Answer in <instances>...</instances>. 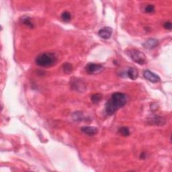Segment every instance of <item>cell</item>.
Masks as SVG:
<instances>
[{
  "label": "cell",
  "mask_w": 172,
  "mask_h": 172,
  "mask_svg": "<svg viewBox=\"0 0 172 172\" xmlns=\"http://www.w3.org/2000/svg\"><path fill=\"white\" fill-rule=\"evenodd\" d=\"M126 96L123 93L116 92L111 96V98L105 104L106 113L108 115H113L117 110L126 105Z\"/></svg>",
  "instance_id": "6da1fadb"
},
{
  "label": "cell",
  "mask_w": 172,
  "mask_h": 172,
  "mask_svg": "<svg viewBox=\"0 0 172 172\" xmlns=\"http://www.w3.org/2000/svg\"><path fill=\"white\" fill-rule=\"evenodd\" d=\"M81 131L88 136H93L98 132V129L94 126H83L81 129Z\"/></svg>",
  "instance_id": "52a82bcc"
},
{
  "label": "cell",
  "mask_w": 172,
  "mask_h": 172,
  "mask_svg": "<svg viewBox=\"0 0 172 172\" xmlns=\"http://www.w3.org/2000/svg\"><path fill=\"white\" fill-rule=\"evenodd\" d=\"M61 19L65 22H68L71 20V15L69 12H63L61 14Z\"/></svg>",
  "instance_id": "9a60e30c"
},
{
  "label": "cell",
  "mask_w": 172,
  "mask_h": 172,
  "mask_svg": "<svg viewBox=\"0 0 172 172\" xmlns=\"http://www.w3.org/2000/svg\"><path fill=\"white\" fill-rule=\"evenodd\" d=\"M118 132H119V133L122 135V136H124V137H128L131 135V131H130L129 129L126 126H122L121 128H120L118 130Z\"/></svg>",
  "instance_id": "8fae6325"
},
{
  "label": "cell",
  "mask_w": 172,
  "mask_h": 172,
  "mask_svg": "<svg viewBox=\"0 0 172 172\" xmlns=\"http://www.w3.org/2000/svg\"><path fill=\"white\" fill-rule=\"evenodd\" d=\"M163 27L167 30H171L172 29V24L171 22H165L163 24Z\"/></svg>",
  "instance_id": "e0dca14e"
},
{
  "label": "cell",
  "mask_w": 172,
  "mask_h": 172,
  "mask_svg": "<svg viewBox=\"0 0 172 172\" xmlns=\"http://www.w3.org/2000/svg\"><path fill=\"white\" fill-rule=\"evenodd\" d=\"M150 123L151 124L158 125V126H161V125H163L165 123V119L162 117L159 116H154L151 118Z\"/></svg>",
  "instance_id": "ba28073f"
},
{
  "label": "cell",
  "mask_w": 172,
  "mask_h": 172,
  "mask_svg": "<svg viewBox=\"0 0 172 172\" xmlns=\"http://www.w3.org/2000/svg\"><path fill=\"white\" fill-rule=\"evenodd\" d=\"M101 99H102V95L100 94V93H95V94L92 95V97H91V100H92L93 104L99 103Z\"/></svg>",
  "instance_id": "7c38bea8"
},
{
  "label": "cell",
  "mask_w": 172,
  "mask_h": 172,
  "mask_svg": "<svg viewBox=\"0 0 172 172\" xmlns=\"http://www.w3.org/2000/svg\"><path fill=\"white\" fill-rule=\"evenodd\" d=\"M158 45V41L156 39H149L143 44V46L147 49H152Z\"/></svg>",
  "instance_id": "9c48e42d"
},
{
  "label": "cell",
  "mask_w": 172,
  "mask_h": 172,
  "mask_svg": "<svg viewBox=\"0 0 172 172\" xmlns=\"http://www.w3.org/2000/svg\"><path fill=\"white\" fill-rule=\"evenodd\" d=\"M140 158L143 159V160H144V159H145L146 158V153H142L141 155H140Z\"/></svg>",
  "instance_id": "ac0fdd59"
},
{
  "label": "cell",
  "mask_w": 172,
  "mask_h": 172,
  "mask_svg": "<svg viewBox=\"0 0 172 172\" xmlns=\"http://www.w3.org/2000/svg\"><path fill=\"white\" fill-rule=\"evenodd\" d=\"M112 35V29L110 27L106 26L98 31V35L104 39H109Z\"/></svg>",
  "instance_id": "8992f818"
},
{
  "label": "cell",
  "mask_w": 172,
  "mask_h": 172,
  "mask_svg": "<svg viewBox=\"0 0 172 172\" xmlns=\"http://www.w3.org/2000/svg\"><path fill=\"white\" fill-rule=\"evenodd\" d=\"M143 11L147 14H151L155 12V7L152 4H147L144 6Z\"/></svg>",
  "instance_id": "5bb4252c"
},
{
  "label": "cell",
  "mask_w": 172,
  "mask_h": 172,
  "mask_svg": "<svg viewBox=\"0 0 172 172\" xmlns=\"http://www.w3.org/2000/svg\"><path fill=\"white\" fill-rule=\"evenodd\" d=\"M57 61V57L54 53L46 52L39 54L36 59V63L42 67H51Z\"/></svg>",
  "instance_id": "7a4b0ae2"
},
{
  "label": "cell",
  "mask_w": 172,
  "mask_h": 172,
  "mask_svg": "<svg viewBox=\"0 0 172 172\" xmlns=\"http://www.w3.org/2000/svg\"><path fill=\"white\" fill-rule=\"evenodd\" d=\"M104 67L100 64L89 63L85 67V71L88 74L96 75L99 74L104 71Z\"/></svg>",
  "instance_id": "277c9868"
},
{
  "label": "cell",
  "mask_w": 172,
  "mask_h": 172,
  "mask_svg": "<svg viewBox=\"0 0 172 172\" xmlns=\"http://www.w3.org/2000/svg\"><path fill=\"white\" fill-rule=\"evenodd\" d=\"M143 76L146 79L152 83H157L160 82V77L157 74H154V73L149 71V70H145L143 72Z\"/></svg>",
  "instance_id": "5b68a950"
},
{
  "label": "cell",
  "mask_w": 172,
  "mask_h": 172,
  "mask_svg": "<svg viewBox=\"0 0 172 172\" xmlns=\"http://www.w3.org/2000/svg\"><path fill=\"white\" fill-rule=\"evenodd\" d=\"M62 70L66 74H69L71 73L73 70V66L71 63H69V62H65L62 65Z\"/></svg>",
  "instance_id": "4fadbf2b"
},
{
  "label": "cell",
  "mask_w": 172,
  "mask_h": 172,
  "mask_svg": "<svg viewBox=\"0 0 172 172\" xmlns=\"http://www.w3.org/2000/svg\"><path fill=\"white\" fill-rule=\"evenodd\" d=\"M127 75L130 79H131L132 80H135L138 77L139 74H138V71L137 69L133 68V67H130L127 71Z\"/></svg>",
  "instance_id": "30bf717a"
},
{
  "label": "cell",
  "mask_w": 172,
  "mask_h": 172,
  "mask_svg": "<svg viewBox=\"0 0 172 172\" xmlns=\"http://www.w3.org/2000/svg\"><path fill=\"white\" fill-rule=\"evenodd\" d=\"M22 23L24 24L25 26H26L27 27L32 28L34 27V24L32 22V20L30 18L28 17H26L22 19Z\"/></svg>",
  "instance_id": "2e32d148"
},
{
  "label": "cell",
  "mask_w": 172,
  "mask_h": 172,
  "mask_svg": "<svg viewBox=\"0 0 172 172\" xmlns=\"http://www.w3.org/2000/svg\"><path fill=\"white\" fill-rule=\"evenodd\" d=\"M129 53L131 59L135 62H136V63L143 65L145 63L146 61H147L145 54L143 53V52L137 50V49H132V50L129 51Z\"/></svg>",
  "instance_id": "3957f363"
}]
</instances>
